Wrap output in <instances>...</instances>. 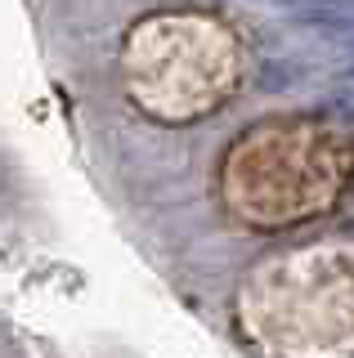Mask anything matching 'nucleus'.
I'll use <instances>...</instances> for the list:
<instances>
[{
    "instance_id": "f257e3e1",
    "label": "nucleus",
    "mask_w": 354,
    "mask_h": 358,
    "mask_svg": "<svg viewBox=\"0 0 354 358\" xmlns=\"http://www.w3.org/2000/svg\"><path fill=\"white\" fill-rule=\"evenodd\" d=\"M296 14L327 27H354V0H296Z\"/></svg>"
}]
</instances>
